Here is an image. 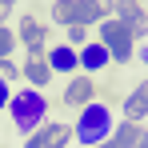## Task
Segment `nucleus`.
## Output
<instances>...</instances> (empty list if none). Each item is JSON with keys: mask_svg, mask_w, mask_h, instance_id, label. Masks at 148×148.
<instances>
[{"mask_svg": "<svg viewBox=\"0 0 148 148\" xmlns=\"http://www.w3.org/2000/svg\"><path fill=\"white\" fill-rule=\"evenodd\" d=\"M8 112H12V124L28 136V132H36V128L44 124V116H48V100H44L40 88H24V92H12Z\"/></svg>", "mask_w": 148, "mask_h": 148, "instance_id": "f257e3e1", "label": "nucleus"}, {"mask_svg": "<svg viewBox=\"0 0 148 148\" xmlns=\"http://www.w3.org/2000/svg\"><path fill=\"white\" fill-rule=\"evenodd\" d=\"M72 136H76L84 148L108 140V136H112V112H108L104 104H96V100L84 104V108H80V120H76V128H72Z\"/></svg>", "mask_w": 148, "mask_h": 148, "instance_id": "f03ea898", "label": "nucleus"}, {"mask_svg": "<svg viewBox=\"0 0 148 148\" xmlns=\"http://www.w3.org/2000/svg\"><path fill=\"white\" fill-rule=\"evenodd\" d=\"M96 40L108 48V56H112V60H120V64H128V56H132V44H136L124 20H100Z\"/></svg>", "mask_w": 148, "mask_h": 148, "instance_id": "7ed1b4c3", "label": "nucleus"}, {"mask_svg": "<svg viewBox=\"0 0 148 148\" xmlns=\"http://www.w3.org/2000/svg\"><path fill=\"white\" fill-rule=\"evenodd\" d=\"M52 20H56V24H80V28H88V24L100 20V4L96 0H56V4H52Z\"/></svg>", "mask_w": 148, "mask_h": 148, "instance_id": "20e7f679", "label": "nucleus"}, {"mask_svg": "<svg viewBox=\"0 0 148 148\" xmlns=\"http://www.w3.org/2000/svg\"><path fill=\"white\" fill-rule=\"evenodd\" d=\"M68 140H72L68 124H40L36 132L24 136V148H68Z\"/></svg>", "mask_w": 148, "mask_h": 148, "instance_id": "39448f33", "label": "nucleus"}, {"mask_svg": "<svg viewBox=\"0 0 148 148\" xmlns=\"http://www.w3.org/2000/svg\"><path fill=\"white\" fill-rule=\"evenodd\" d=\"M44 36H48L44 20H36V16H20L16 40H24V44H28V56H48V52H44Z\"/></svg>", "mask_w": 148, "mask_h": 148, "instance_id": "423d86ee", "label": "nucleus"}, {"mask_svg": "<svg viewBox=\"0 0 148 148\" xmlns=\"http://www.w3.org/2000/svg\"><path fill=\"white\" fill-rule=\"evenodd\" d=\"M92 96H96V84H92L88 76H72V80H68V88H64V104H72V108L92 104Z\"/></svg>", "mask_w": 148, "mask_h": 148, "instance_id": "0eeeda50", "label": "nucleus"}, {"mask_svg": "<svg viewBox=\"0 0 148 148\" xmlns=\"http://www.w3.org/2000/svg\"><path fill=\"white\" fill-rule=\"evenodd\" d=\"M76 56H80V68H84V72H100V68H104V64L112 60V56H108V48H104L100 40H92V44H84V48L76 52Z\"/></svg>", "mask_w": 148, "mask_h": 148, "instance_id": "6e6552de", "label": "nucleus"}, {"mask_svg": "<svg viewBox=\"0 0 148 148\" xmlns=\"http://www.w3.org/2000/svg\"><path fill=\"white\" fill-rule=\"evenodd\" d=\"M44 60H48V68H52V72H76V68H80V56H76V48H68V44L52 48Z\"/></svg>", "mask_w": 148, "mask_h": 148, "instance_id": "1a4fd4ad", "label": "nucleus"}, {"mask_svg": "<svg viewBox=\"0 0 148 148\" xmlns=\"http://www.w3.org/2000/svg\"><path fill=\"white\" fill-rule=\"evenodd\" d=\"M124 116H128V120L148 116V80H144V84H136V88L128 92V100H124Z\"/></svg>", "mask_w": 148, "mask_h": 148, "instance_id": "9d476101", "label": "nucleus"}, {"mask_svg": "<svg viewBox=\"0 0 148 148\" xmlns=\"http://www.w3.org/2000/svg\"><path fill=\"white\" fill-rule=\"evenodd\" d=\"M20 76H24L32 88H40V84H48V80H52V68H48L44 56H28V64L20 68Z\"/></svg>", "mask_w": 148, "mask_h": 148, "instance_id": "9b49d317", "label": "nucleus"}, {"mask_svg": "<svg viewBox=\"0 0 148 148\" xmlns=\"http://www.w3.org/2000/svg\"><path fill=\"white\" fill-rule=\"evenodd\" d=\"M140 132H144V128L136 120H124V124H112V136H108V140H112V148H136Z\"/></svg>", "mask_w": 148, "mask_h": 148, "instance_id": "f8f14e48", "label": "nucleus"}, {"mask_svg": "<svg viewBox=\"0 0 148 148\" xmlns=\"http://www.w3.org/2000/svg\"><path fill=\"white\" fill-rule=\"evenodd\" d=\"M140 16H144V8H140L136 0H116V20L132 24V20H140Z\"/></svg>", "mask_w": 148, "mask_h": 148, "instance_id": "ddd939ff", "label": "nucleus"}, {"mask_svg": "<svg viewBox=\"0 0 148 148\" xmlns=\"http://www.w3.org/2000/svg\"><path fill=\"white\" fill-rule=\"evenodd\" d=\"M84 44H88V28L68 24V48H84Z\"/></svg>", "mask_w": 148, "mask_h": 148, "instance_id": "4468645a", "label": "nucleus"}, {"mask_svg": "<svg viewBox=\"0 0 148 148\" xmlns=\"http://www.w3.org/2000/svg\"><path fill=\"white\" fill-rule=\"evenodd\" d=\"M12 48H16V32H12V28H0V60H4Z\"/></svg>", "mask_w": 148, "mask_h": 148, "instance_id": "2eb2a0df", "label": "nucleus"}, {"mask_svg": "<svg viewBox=\"0 0 148 148\" xmlns=\"http://www.w3.org/2000/svg\"><path fill=\"white\" fill-rule=\"evenodd\" d=\"M0 80H8V84H12V80H20V68H16V64H12L8 56L0 60Z\"/></svg>", "mask_w": 148, "mask_h": 148, "instance_id": "dca6fc26", "label": "nucleus"}, {"mask_svg": "<svg viewBox=\"0 0 148 148\" xmlns=\"http://www.w3.org/2000/svg\"><path fill=\"white\" fill-rule=\"evenodd\" d=\"M8 100H12V88H8V80H0V108H8Z\"/></svg>", "mask_w": 148, "mask_h": 148, "instance_id": "f3484780", "label": "nucleus"}, {"mask_svg": "<svg viewBox=\"0 0 148 148\" xmlns=\"http://www.w3.org/2000/svg\"><path fill=\"white\" fill-rule=\"evenodd\" d=\"M4 20H8V4H0V28H4Z\"/></svg>", "mask_w": 148, "mask_h": 148, "instance_id": "a211bd4d", "label": "nucleus"}, {"mask_svg": "<svg viewBox=\"0 0 148 148\" xmlns=\"http://www.w3.org/2000/svg\"><path fill=\"white\" fill-rule=\"evenodd\" d=\"M136 148H148V132H140V140H136Z\"/></svg>", "mask_w": 148, "mask_h": 148, "instance_id": "6ab92c4d", "label": "nucleus"}, {"mask_svg": "<svg viewBox=\"0 0 148 148\" xmlns=\"http://www.w3.org/2000/svg\"><path fill=\"white\" fill-rule=\"evenodd\" d=\"M92 148H112V140H100V144H92Z\"/></svg>", "mask_w": 148, "mask_h": 148, "instance_id": "aec40b11", "label": "nucleus"}, {"mask_svg": "<svg viewBox=\"0 0 148 148\" xmlns=\"http://www.w3.org/2000/svg\"><path fill=\"white\" fill-rule=\"evenodd\" d=\"M0 4H8V8H12V4H16V0H0Z\"/></svg>", "mask_w": 148, "mask_h": 148, "instance_id": "412c9836", "label": "nucleus"}, {"mask_svg": "<svg viewBox=\"0 0 148 148\" xmlns=\"http://www.w3.org/2000/svg\"><path fill=\"white\" fill-rule=\"evenodd\" d=\"M144 64H148V52H144Z\"/></svg>", "mask_w": 148, "mask_h": 148, "instance_id": "4be33fe9", "label": "nucleus"}]
</instances>
